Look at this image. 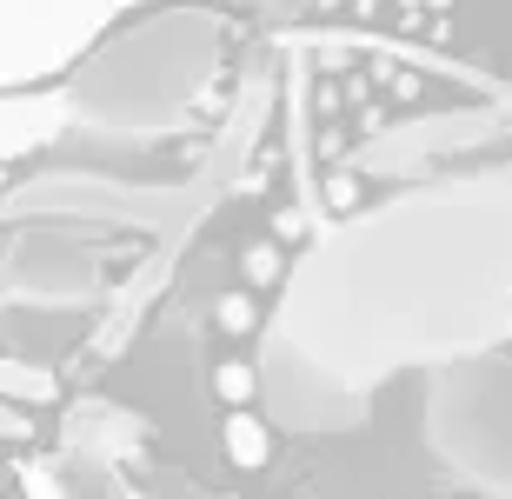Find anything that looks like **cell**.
Returning a JSON list of instances; mask_svg holds the SVG:
<instances>
[{"label":"cell","instance_id":"cell-1","mask_svg":"<svg viewBox=\"0 0 512 499\" xmlns=\"http://www.w3.org/2000/svg\"><path fill=\"white\" fill-rule=\"evenodd\" d=\"M512 340V160L326 227L293 260L260 340V400L293 433L360 426L399 373Z\"/></svg>","mask_w":512,"mask_h":499},{"label":"cell","instance_id":"cell-2","mask_svg":"<svg viewBox=\"0 0 512 499\" xmlns=\"http://www.w3.org/2000/svg\"><path fill=\"white\" fill-rule=\"evenodd\" d=\"M220 40L227 34L207 7L140 14L80 60L67 94H74L80 120H94L107 134H160L173 120H187L193 100L213 87Z\"/></svg>","mask_w":512,"mask_h":499},{"label":"cell","instance_id":"cell-3","mask_svg":"<svg viewBox=\"0 0 512 499\" xmlns=\"http://www.w3.org/2000/svg\"><path fill=\"white\" fill-rule=\"evenodd\" d=\"M426 440L439 466L473 493L512 499V346L433 373L426 386Z\"/></svg>","mask_w":512,"mask_h":499},{"label":"cell","instance_id":"cell-4","mask_svg":"<svg viewBox=\"0 0 512 499\" xmlns=\"http://www.w3.org/2000/svg\"><path fill=\"white\" fill-rule=\"evenodd\" d=\"M7 280L20 293H80L87 287V260L67 253L60 240H27L20 260H7Z\"/></svg>","mask_w":512,"mask_h":499}]
</instances>
